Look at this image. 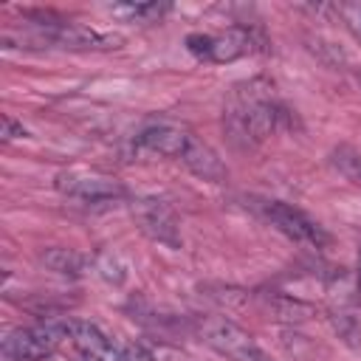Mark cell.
<instances>
[{"instance_id": "obj_1", "label": "cell", "mask_w": 361, "mask_h": 361, "mask_svg": "<svg viewBox=\"0 0 361 361\" xmlns=\"http://www.w3.org/2000/svg\"><path fill=\"white\" fill-rule=\"evenodd\" d=\"M276 104L262 82H248L243 87H234V93L226 102L223 124L234 144H259L274 133L276 124Z\"/></svg>"}, {"instance_id": "obj_2", "label": "cell", "mask_w": 361, "mask_h": 361, "mask_svg": "<svg viewBox=\"0 0 361 361\" xmlns=\"http://www.w3.org/2000/svg\"><path fill=\"white\" fill-rule=\"evenodd\" d=\"M25 20H31L34 28V39L45 42V45H56V48H71V51H104V48H116L121 42L118 34H107L90 25H79V23H68L59 20L54 14H42V11H25Z\"/></svg>"}, {"instance_id": "obj_3", "label": "cell", "mask_w": 361, "mask_h": 361, "mask_svg": "<svg viewBox=\"0 0 361 361\" xmlns=\"http://www.w3.org/2000/svg\"><path fill=\"white\" fill-rule=\"evenodd\" d=\"M195 333L206 347H212L228 361H271L268 353L257 344V338L226 316H197Z\"/></svg>"}, {"instance_id": "obj_4", "label": "cell", "mask_w": 361, "mask_h": 361, "mask_svg": "<svg viewBox=\"0 0 361 361\" xmlns=\"http://www.w3.org/2000/svg\"><path fill=\"white\" fill-rule=\"evenodd\" d=\"M54 324L59 336V353H68L76 361H121V347H116L96 324L82 319H65Z\"/></svg>"}, {"instance_id": "obj_5", "label": "cell", "mask_w": 361, "mask_h": 361, "mask_svg": "<svg viewBox=\"0 0 361 361\" xmlns=\"http://www.w3.org/2000/svg\"><path fill=\"white\" fill-rule=\"evenodd\" d=\"M130 214L135 220V226L155 243L166 245V248H180L183 237H180V220L175 214V209L164 200V197H135L130 203Z\"/></svg>"}, {"instance_id": "obj_6", "label": "cell", "mask_w": 361, "mask_h": 361, "mask_svg": "<svg viewBox=\"0 0 361 361\" xmlns=\"http://www.w3.org/2000/svg\"><path fill=\"white\" fill-rule=\"evenodd\" d=\"M259 214L276 228L282 231L288 240L299 243V245H307V248H324L330 243V234L316 223L310 220L305 212L282 203V200H259Z\"/></svg>"}, {"instance_id": "obj_7", "label": "cell", "mask_w": 361, "mask_h": 361, "mask_svg": "<svg viewBox=\"0 0 361 361\" xmlns=\"http://www.w3.org/2000/svg\"><path fill=\"white\" fill-rule=\"evenodd\" d=\"M56 189L65 197L82 200V203H107V200H118L127 195L124 183L113 175L104 172H87V169H68L56 175Z\"/></svg>"}, {"instance_id": "obj_8", "label": "cell", "mask_w": 361, "mask_h": 361, "mask_svg": "<svg viewBox=\"0 0 361 361\" xmlns=\"http://www.w3.org/2000/svg\"><path fill=\"white\" fill-rule=\"evenodd\" d=\"M186 48L192 56L203 59V62H234L254 48V37L248 28H228L220 34H189L186 37Z\"/></svg>"}, {"instance_id": "obj_9", "label": "cell", "mask_w": 361, "mask_h": 361, "mask_svg": "<svg viewBox=\"0 0 361 361\" xmlns=\"http://www.w3.org/2000/svg\"><path fill=\"white\" fill-rule=\"evenodd\" d=\"M3 355L17 361H45L54 353H59V336L56 324H39V327H14L3 336Z\"/></svg>"}, {"instance_id": "obj_10", "label": "cell", "mask_w": 361, "mask_h": 361, "mask_svg": "<svg viewBox=\"0 0 361 361\" xmlns=\"http://www.w3.org/2000/svg\"><path fill=\"white\" fill-rule=\"evenodd\" d=\"M189 138H192V133H189L186 127L175 124V121H152V124H147V127L138 133L135 141H138V147H144V149H149V152H155V155L180 161V155H183Z\"/></svg>"}, {"instance_id": "obj_11", "label": "cell", "mask_w": 361, "mask_h": 361, "mask_svg": "<svg viewBox=\"0 0 361 361\" xmlns=\"http://www.w3.org/2000/svg\"><path fill=\"white\" fill-rule=\"evenodd\" d=\"M180 164H183L192 175H197V178H203V180H209V183H223V180L228 178V169H226V164L220 161V155H217L203 138H197L195 133H192V138H189V144H186V149H183V155H180Z\"/></svg>"}, {"instance_id": "obj_12", "label": "cell", "mask_w": 361, "mask_h": 361, "mask_svg": "<svg viewBox=\"0 0 361 361\" xmlns=\"http://www.w3.org/2000/svg\"><path fill=\"white\" fill-rule=\"evenodd\" d=\"M39 262L45 268H51L54 274H62V276H82L87 271V257L73 251V248H48L39 254Z\"/></svg>"}, {"instance_id": "obj_13", "label": "cell", "mask_w": 361, "mask_h": 361, "mask_svg": "<svg viewBox=\"0 0 361 361\" xmlns=\"http://www.w3.org/2000/svg\"><path fill=\"white\" fill-rule=\"evenodd\" d=\"M110 11L118 14V17H124V20H130V23L133 20L135 23H149V20L161 17L166 11V6H161V3H118Z\"/></svg>"}, {"instance_id": "obj_14", "label": "cell", "mask_w": 361, "mask_h": 361, "mask_svg": "<svg viewBox=\"0 0 361 361\" xmlns=\"http://www.w3.org/2000/svg\"><path fill=\"white\" fill-rule=\"evenodd\" d=\"M121 361H155V358L147 347L130 341V344H121Z\"/></svg>"}, {"instance_id": "obj_15", "label": "cell", "mask_w": 361, "mask_h": 361, "mask_svg": "<svg viewBox=\"0 0 361 361\" xmlns=\"http://www.w3.org/2000/svg\"><path fill=\"white\" fill-rule=\"evenodd\" d=\"M3 141H11V138H23V135H28L25 133V127L23 124H17L11 116H3Z\"/></svg>"}, {"instance_id": "obj_16", "label": "cell", "mask_w": 361, "mask_h": 361, "mask_svg": "<svg viewBox=\"0 0 361 361\" xmlns=\"http://www.w3.org/2000/svg\"><path fill=\"white\" fill-rule=\"evenodd\" d=\"M355 290H358V302H361V254H358V274H355Z\"/></svg>"}, {"instance_id": "obj_17", "label": "cell", "mask_w": 361, "mask_h": 361, "mask_svg": "<svg viewBox=\"0 0 361 361\" xmlns=\"http://www.w3.org/2000/svg\"><path fill=\"white\" fill-rule=\"evenodd\" d=\"M3 361H17V358H8V355H3Z\"/></svg>"}]
</instances>
